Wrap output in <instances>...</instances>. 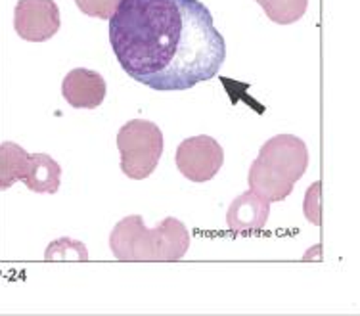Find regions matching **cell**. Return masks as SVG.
<instances>
[{
	"mask_svg": "<svg viewBox=\"0 0 360 316\" xmlns=\"http://www.w3.org/2000/svg\"><path fill=\"white\" fill-rule=\"evenodd\" d=\"M119 65L152 90H188L217 77L226 42L200 0H121L110 20Z\"/></svg>",
	"mask_w": 360,
	"mask_h": 316,
	"instance_id": "obj_1",
	"label": "cell"
},
{
	"mask_svg": "<svg viewBox=\"0 0 360 316\" xmlns=\"http://www.w3.org/2000/svg\"><path fill=\"white\" fill-rule=\"evenodd\" d=\"M110 248L119 261H180L190 248V232L174 217L148 230L140 215H131L113 227Z\"/></svg>",
	"mask_w": 360,
	"mask_h": 316,
	"instance_id": "obj_2",
	"label": "cell"
},
{
	"mask_svg": "<svg viewBox=\"0 0 360 316\" xmlns=\"http://www.w3.org/2000/svg\"><path fill=\"white\" fill-rule=\"evenodd\" d=\"M121 171L132 180H144L152 175L165 150L163 132L148 119H131L117 132Z\"/></svg>",
	"mask_w": 360,
	"mask_h": 316,
	"instance_id": "obj_3",
	"label": "cell"
},
{
	"mask_svg": "<svg viewBox=\"0 0 360 316\" xmlns=\"http://www.w3.org/2000/svg\"><path fill=\"white\" fill-rule=\"evenodd\" d=\"M176 169L192 182H209L224 165V150L215 138L198 134L182 140L174 153Z\"/></svg>",
	"mask_w": 360,
	"mask_h": 316,
	"instance_id": "obj_4",
	"label": "cell"
},
{
	"mask_svg": "<svg viewBox=\"0 0 360 316\" xmlns=\"http://www.w3.org/2000/svg\"><path fill=\"white\" fill-rule=\"evenodd\" d=\"M62 27L60 8L54 0H18L14 29L27 42L50 41Z\"/></svg>",
	"mask_w": 360,
	"mask_h": 316,
	"instance_id": "obj_5",
	"label": "cell"
},
{
	"mask_svg": "<svg viewBox=\"0 0 360 316\" xmlns=\"http://www.w3.org/2000/svg\"><path fill=\"white\" fill-rule=\"evenodd\" d=\"M257 159L295 184L309 167V148L295 134H276L264 142Z\"/></svg>",
	"mask_w": 360,
	"mask_h": 316,
	"instance_id": "obj_6",
	"label": "cell"
},
{
	"mask_svg": "<svg viewBox=\"0 0 360 316\" xmlns=\"http://www.w3.org/2000/svg\"><path fill=\"white\" fill-rule=\"evenodd\" d=\"M62 94L75 110H96L108 94V84L96 71L77 68L63 77Z\"/></svg>",
	"mask_w": 360,
	"mask_h": 316,
	"instance_id": "obj_7",
	"label": "cell"
},
{
	"mask_svg": "<svg viewBox=\"0 0 360 316\" xmlns=\"http://www.w3.org/2000/svg\"><path fill=\"white\" fill-rule=\"evenodd\" d=\"M270 215V201L253 190L240 194L226 211V225L234 232H255L263 230Z\"/></svg>",
	"mask_w": 360,
	"mask_h": 316,
	"instance_id": "obj_8",
	"label": "cell"
},
{
	"mask_svg": "<svg viewBox=\"0 0 360 316\" xmlns=\"http://www.w3.org/2000/svg\"><path fill=\"white\" fill-rule=\"evenodd\" d=\"M21 182L35 194H56L62 184V167L49 153H29L27 171Z\"/></svg>",
	"mask_w": 360,
	"mask_h": 316,
	"instance_id": "obj_9",
	"label": "cell"
},
{
	"mask_svg": "<svg viewBox=\"0 0 360 316\" xmlns=\"http://www.w3.org/2000/svg\"><path fill=\"white\" fill-rule=\"evenodd\" d=\"M248 184L250 190L259 194L270 203L274 201H284L288 196L293 192V182L284 177H280L270 167H266L261 159H255L250 167V175H248Z\"/></svg>",
	"mask_w": 360,
	"mask_h": 316,
	"instance_id": "obj_10",
	"label": "cell"
},
{
	"mask_svg": "<svg viewBox=\"0 0 360 316\" xmlns=\"http://www.w3.org/2000/svg\"><path fill=\"white\" fill-rule=\"evenodd\" d=\"M29 153L15 142L0 144V190L12 188L20 182L27 171Z\"/></svg>",
	"mask_w": 360,
	"mask_h": 316,
	"instance_id": "obj_11",
	"label": "cell"
},
{
	"mask_svg": "<svg viewBox=\"0 0 360 316\" xmlns=\"http://www.w3.org/2000/svg\"><path fill=\"white\" fill-rule=\"evenodd\" d=\"M270 21L278 25H291L305 15L309 0H255Z\"/></svg>",
	"mask_w": 360,
	"mask_h": 316,
	"instance_id": "obj_12",
	"label": "cell"
},
{
	"mask_svg": "<svg viewBox=\"0 0 360 316\" xmlns=\"http://www.w3.org/2000/svg\"><path fill=\"white\" fill-rule=\"evenodd\" d=\"M46 261H86L89 249L83 241L73 238H58L50 241V246L44 251Z\"/></svg>",
	"mask_w": 360,
	"mask_h": 316,
	"instance_id": "obj_13",
	"label": "cell"
},
{
	"mask_svg": "<svg viewBox=\"0 0 360 316\" xmlns=\"http://www.w3.org/2000/svg\"><path fill=\"white\" fill-rule=\"evenodd\" d=\"M303 213H305L307 220L312 222L314 227L322 225V182L316 180L309 186V190L305 194V201H303Z\"/></svg>",
	"mask_w": 360,
	"mask_h": 316,
	"instance_id": "obj_14",
	"label": "cell"
},
{
	"mask_svg": "<svg viewBox=\"0 0 360 316\" xmlns=\"http://www.w3.org/2000/svg\"><path fill=\"white\" fill-rule=\"evenodd\" d=\"M121 0H75L77 8L89 18L110 20Z\"/></svg>",
	"mask_w": 360,
	"mask_h": 316,
	"instance_id": "obj_15",
	"label": "cell"
}]
</instances>
